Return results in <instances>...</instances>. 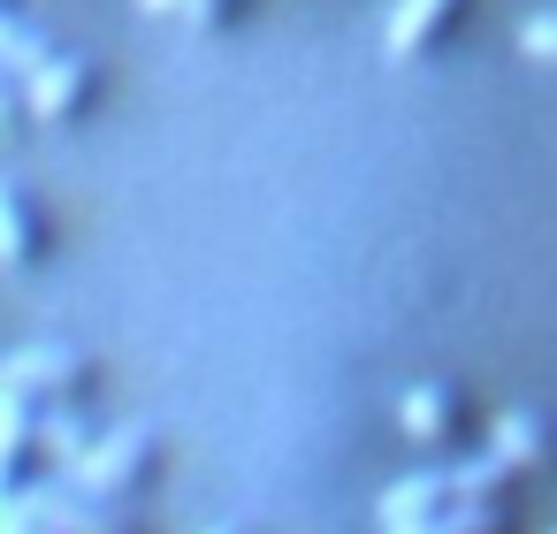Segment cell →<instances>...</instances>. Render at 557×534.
Segmentation results:
<instances>
[{
	"mask_svg": "<svg viewBox=\"0 0 557 534\" xmlns=\"http://www.w3.org/2000/svg\"><path fill=\"white\" fill-rule=\"evenodd\" d=\"M450 481H458V496H473L488 481V465L481 473H450ZM450 481H412V488L389 496V511H405V504H450ZM435 534H504V519H496V504H466V511L435 519Z\"/></svg>",
	"mask_w": 557,
	"mask_h": 534,
	"instance_id": "1",
	"label": "cell"
},
{
	"mask_svg": "<svg viewBox=\"0 0 557 534\" xmlns=\"http://www.w3.org/2000/svg\"><path fill=\"white\" fill-rule=\"evenodd\" d=\"M466 16V0H397V16H389V54L412 62V54H435L450 39V24Z\"/></svg>",
	"mask_w": 557,
	"mask_h": 534,
	"instance_id": "2",
	"label": "cell"
},
{
	"mask_svg": "<svg viewBox=\"0 0 557 534\" xmlns=\"http://www.w3.org/2000/svg\"><path fill=\"white\" fill-rule=\"evenodd\" d=\"M92 85H100V70L92 62H47L39 70V92H32V108L47 115V123H62V115H85V100H92Z\"/></svg>",
	"mask_w": 557,
	"mask_h": 534,
	"instance_id": "3",
	"label": "cell"
},
{
	"mask_svg": "<svg viewBox=\"0 0 557 534\" xmlns=\"http://www.w3.org/2000/svg\"><path fill=\"white\" fill-rule=\"evenodd\" d=\"M153 473V435H108L92 458H85V481L115 488V481H146Z\"/></svg>",
	"mask_w": 557,
	"mask_h": 534,
	"instance_id": "4",
	"label": "cell"
},
{
	"mask_svg": "<svg viewBox=\"0 0 557 534\" xmlns=\"http://www.w3.org/2000/svg\"><path fill=\"white\" fill-rule=\"evenodd\" d=\"M405 427H412L420 443H458V435H466V412H458L450 389H428V382H420V389L405 397Z\"/></svg>",
	"mask_w": 557,
	"mask_h": 534,
	"instance_id": "5",
	"label": "cell"
},
{
	"mask_svg": "<svg viewBox=\"0 0 557 534\" xmlns=\"http://www.w3.org/2000/svg\"><path fill=\"white\" fill-rule=\"evenodd\" d=\"M39 260V207L32 191H9V268H32Z\"/></svg>",
	"mask_w": 557,
	"mask_h": 534,
	"instance_id": "6",
	"label": "cell"
},
{
	"mask_svg": "<svg viewBox=\"0 0 557 534\" xmlns=\"http://www.w3.org/2000/svg\"><path fill=\"white\" fill-rule=\"evenodd\" d=\"M496 443H504V458H511V465H542V450H557V443H549L527 412H511V420L496 427Z\"/></svg>",
	"mask_w": 557,
	"mask_h": 534,
	"instance_id": "7",
	"label": "cell"
},
{
	"mask_svg": "<svg viewBox=\"0 0 557 534\" xmlns=\"http://www.w3.org/2000/svg\"><path fill=\"white\" fill-rule=\"evenodd\" d=\"M519 47H527L534 62H557V16H527V24H519Z\"/></svg>",
	"mask_w": 557,
	"mask_h": 534,
	"instance_id": "8",
	"label": "cell"
}]
</instances>
